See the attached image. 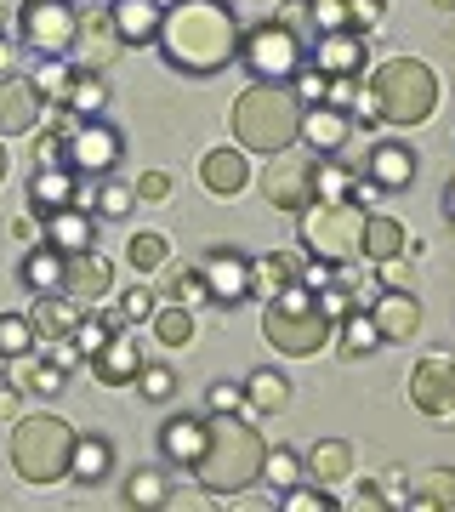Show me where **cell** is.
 I'll return each mask as SVG.
<instances>
[{
  "mask_svg": "<svg viewBox=\"0 0 455 512\" xmlns=\"http://www.w3.org/2000/svg\"><path fill=\"white\" fill-rule=\"evenodd\" d=\"M154 46L177 74H217L239 57V18L228 0H171Z\"/></svg>",
  "mask_w": 455,
  "mask_h": 512,
  "instance_id": "1",
  "label": "cell"
},
{
  "mask_svg": "<svg viewBox=\"0 0 455 512\" xmlns=\"http://www.w3.org/2000/svg\"><path fill=\"white\" fill-rule=\"evenodd\" d=\"M302 114H308V103L296 97L291 80H251L234 97L228 120H234V143L245 154H285L302 143Z\"/></svg>",
  "mask_w": 455,
  "mask_h": 512,
  "instance_id": "2",
  "label": "cell"
},
{
  "mask_svg": "<svg viewBox=\"0 0 455 512\" xmlns=\"http://www.w3.org/2000/svg\"><path fill=\"white\" fill-rule=\"evenodd\" d=\"M262 467H268V439L256 433L245 416H234V410H222V416H211V433H205V450L200 461H194V478H200L211 495H245L262 478Z\"/></svg>",
  "mask_w": 455,
  "mask_h": 512,
  "instance_id": "3",
  "label": "cell"
},
{
  "mask_svg": "<svg viewBox=\"0 0 455 512\" xmlns=\"http://www.w3.org/2000/svg\"><path fill=\"white\" fill-rule=\"evenodd\" d=\"M262 336H268L285 359H313L319 348H330L336 319L325 313L319 291L302 279V285H291V291L268 296V308H262Z\"/></svg>",
  "mask_w": 455,
  "mask_h": 512,
  "instance_id": "4",
  "label": "cell"
},
{
  "mask_svg": "<svg viewBox=\"0 0 455 512\" xmlns=\"http://www.w3.org/2000/svg\"><path fill=\"white\" fill-rule=\"evenodd\" d=\"M74 433L63 416L52 410H29V416L12 421V473L23 484H57L69 478V461H74Z\"/></svg>",
  "mask_w": 455,
  "mask_h": 512,
  "instance_id": "5",
  "label": "cell"
},
{
  "mask_svg": "<svg viewBox=\"0 0 455 512\" xmlns=\"http://www.w3.org/2000/svg\"><path fill=\"white\" fill-rule=\"evenodd\" d=\"M370 103H376V120H387V126H421L438 109V74L421 57H387L370 74Z\"/></svg>",
  "mask_w": 455,
  "mask_h": 512,
  "instance_id": "6",
  "label": "cell"
},
{
  "mask_svg": "<svg viewBox=\"0 0 455 512\" xmlns=\"http://www.w3.org/2000/svg\"><path fill=\"white\" fill-rule=\"evenodd\" d=\"M302 251L325 268H353L364 256V205L359 200H313L302 211Z\"/></svg>",
  "mask_w": 455,
  "mask_h": 512,
  "instance_id": "7",
  "label": "cell"
},
{
  "mask_svg": "<svg viewBox=\"0 0 455 512\" xmlns=\"http://www.w3.org/2000/svg\"><path fill=\"white\" fill-rule=\"evenodd\" d=\"M302 6L285 18H262L251 35H239V57L256 80H296L308 69V40H302Z\"/></svg>",
  "mask_w": 455,
  "mask_h": 512,
  "instance_id": "8",
  "label": "cell"
},
{
  "mask_svg": "<svg viewBox=\"0 0 455 512\" xmlns=\"http://www.w3.org/2000/svg\"><path fill=\"white\" fill-rule=\"evenodd\" d=\"M18 40L29 52H40L46 63H63V57L80 46V12L69 0H23L18 6Z\"/></svg>",
  "mask_w": 455,
  "mask_h": 512,
  "instance_id": "9",
  "label": "cell"
},
{
  "mask_svg": "<svg viewBox=\"0 0 455 512\" xmlns=\"http://www.w3.org/2000/svg\"><path fill=\"white\" fill-rule=\"evenodd\" d=\"M262 194H268L273 211H291V217H302V211L319 200V154H313V148H285V154H268Z\"/></svg>",
  "mask_w": 455,
  "mask_h": 512,
  "instance_id": "10",
  "label": "cell"
},
{
  "mask_svg": "<svg viewBox=\"0 0 455 512\" xmlns=\"http://www.w3.org/2000/svg\"><path fill=\"white\" fill-rule=\"evenodd\" d=\"M126 154V137L103 120V114H91V120H74L63 131V160L80 171V177H109L114 165Z\"/></svg>",
  "mask_w": 455,
  "mask_h": 512,
  "instance_id": "11",
  "label": "cell"
},
{
  "mask_svg": "<svg viewBox=\"0 0 455 512\" xmlns=\"http://www.w3.org/2000/svg\"><path fill=\"white\" fill-rule=\"evenodd\" d=\"M200 274H205V291H211V302H245L251 296V274H256V256L234 251V245H211V251L200 256Z\"/></svg>",
  "mask_w": 455,
  "mask_h": 512,
  "instance_id": "12",
  "label": "cell"
},
{
  "mask_svg": "<svg viewBox=\"0 0 455 512\" xmlns=\"http://www.w3.org/2000/svg\"><path fill=\"white\" fill-rule=\"evenodd\" d=\"M410 404H416L421 416H438V421L455 416V359L450 353H427L410 370Z\"/></svg>",
  "mask_w": 455,
  "mask_h": 512,
  "instance_id": "13",
  "label": "cell"
},
{
  "mask_svg": "<svg viewBox=\"0 0 455 512\" xmlns=\"http://www.w3.org/2000/svg\"><path fill=\"white\" fill-rule=\"evenodd\" d=\"M46 114V86L29 80V74H0V137H23V131L40 126Z\"/></svg>",
  "mask_w": 455,
  "mask_h": 512,
  "instance_id": "14",
  "label": "cell"
},
{
  "mask_svg": "<svg viewBox=\"0 0 455 512\" xmlns=\"http://www.w3.org/2000/svg\"><path fill=\"white\" fill-rule=\"evenodd\" d=\"M370 319L382 330V342H416L421 336V296L404 285H382L370 296Z\"/></svg>",
  "mask_w": 455,
  "mask_h": 512,
  "instance_id": "15",
  "label": "cell"
},
{
  "mask_svg": "<svg viewBox=\"0 0 455 512\" xmlns=\"http://www.w3.org/2000/svg\"><path fill=\"white\" fill-rule=\"evenodd\" d=\"M143 365H148V359H143V348H137V330H131V325H120L103 348L91 353V376H97L103 387H131Z\"/></svg>",
  "mask_w": 455,
  "mask_h": 512,
  "instance_id": "16",
  "label": "cell"
},
{
  "mask_svg": "<svg viewBox=\"0 0 455 512\" xmlns=\"http://www.w3.org/2000/svg\"><path fill=\"white\" fill-rule=\"evenodd\" d=\"M364 188L370 194H399V188L416 183V154L404 143H376L370 154H364Z\"/></svg>",
  "mask_w": 455,
  "mask_h": 512,
  "instance_id": "17",
  "label": "cell"
},
{
  "mask_svg": "<svg viewBox=\"0 0 455 512\" xmlns=\"http://www.w3.org/2000/svg\"><path fill=\"white\" fill-rule=\"evenodd\" d=\"M370 35H359V29H319V40H313V69H325L330 80L336 74H364V63H370V46H364Z\"/></svg>",
  "mask_w": 455,
  "mask_h": 512,
  "instance_id": "18",
  "label": "cell"
},
{
  "mask_svg": "<svg viewBox=\"0 0 455 512\" xmlns=\"http://www.w3.org/2000/svg\"><path fill=\"white\" fill-rule=\"evenodd\" d=\"M63 291L80 302V308H97V302H109V291H114V262L97 245L91 251H69V285Z\"/></svg>",
  "mask_w": 455,
  "mask_h": 512,
  "instance_id": "19",
  "label": "cell"
},
{
  "mask_svg": "<svg viewBox=\"0 0 455 512\" xmlns=\"http://www.w3.org/2000/svg\"><path fill=\"white\" fill-rule=\"evenodd\" d=\"M80 171L69 160H52V165H35V177H29V205H35V217H52L63 205L80 200Z\"/></svg>",
  "mask_w": 455,
  "mask_h": 512,
  "instance_id": "20",
  "label": "cell"
},
{
  "mask_svg": "<svg viewBox=\"0 0 455 512\" xmlns=\"http://www.w3.org/2000/svg\"><path fill=\"white\" fill-rule=\"evenodd\" d=\"M200 183H205V194H217V200H234L239 188L251 183V154L239 143H222V148H211L200 160Z\"/></svg>",
  "mask_w": 455,
  "mask_h": 512,
  "instance_id": "21",
  "label": "cell"
},
{
  "mask_svg": "<svg viewBox=\"0 0 455 512\" xmlns=\"http://www.w3.org/2000/svg\"><path fill=\"white\" fill-rule=\"evenodd\" d=\"M205 433H211V416H165L160 427V456L171 461V467H182V473H194V461H200L205 450Z\"/></svg>",
  "mask_w": 455,
  "mask_h": 512,
  "instance_id": "22",
  "label": "cell"
},
{
  "mask_svg": "<svg viewBox=\"0 0 455 512\" xmlns=\"http://www.w3.org/2000/svg\"><path fill=\"white\" fill-rule=\"evenodd\" d=\"M80 319H86V308H80V302H74L69 291L35 296V308H29V325H35L40 348H46V342H74V330H80Z\"/></svg>",
  "mask_w": 455,
  "mask_h": 512,
  "instance_id": "23",
  "label": "cell"
},
{
  "mask_svg": "<svg viewBox=\"0 0 455 512\" xmlns=\"http://www.w3.org/2000/svg\"><path fill=\"white\" fill-rule=\"evenodd\" d=\"M313 268V256L308 251H268V256H256V274H251V296H279V291H291V285H302Z\"/></svg>",
  "mask_w": 455,
  "mask_h": 512,
  "instance_id": "24",
  "label": "cell"
},
{
  "mask_svg": "<svg viewBox=\"0 0 455 512\" xmlns=\"http://www.w3.org/2000/svg\"><path fill=\"white\" fill-rule=\"evenodd\" d=\"M46 222V245H57V251H91L97 245V211H91L86 200H74L63 205V211H52V217H40Z\"/></svg>",
  "mask_w": 455,
  "mask_h": 512,
  "instance_id": "25",
  "label": "cell"
},
{
  "mask_svg": "<svg viewBox=\"0 0 455 512\" xmlns=\"http://www.w3.org/2000/svg\"><path fill=\"white\" fill-rule=\"evenodd\" d=\"M109 18H114L120 46H154L160 23H165V6L160 0H109Z\"/></svg>",
  "mask_w": 455,
  "mask_h": 512,
  "instance_id": "26",
  "label": "cell"
},
{
  "mask_svg": "<svg viewBox=\"0 0 455 512\" xmlns=\"http://www.w3.org/2000/svg\"><path fill=\"white\" fill-rule=\"evenodd\" d=\"M353 114L347 109H336V103H313L308 114H302V143L313 148V154H342L347 148V137H353Z\"/></svg>",
  "mask_w": 455,
  "mask_h": 512,
  "instance_id": "27",
  "label": "cell"
},
{
  "mask_svg": "<svg viewBox=\"0 0 455 512\" xmlns=\"http://www.w3.org/2000/svg\"><path fill=\"white\" fill-rule=\"evenodd\" d=\"M313 18H319V29H359V35H370L387 18V0H313Z\"/></svg>",
  "mask_w": 455,
  "mask_h": 512,
  "instance_id": "28",
  "label": "cell"
},
{
  "mask_svg": "<svg viewBox=\"0 0 455 512\" xmlns=\"http://www.w3.org/2000/svg\"><path fill=\"white\" fill-rule=\"evenodd\" d=\"M23 285H29V291L35 296H52V291H63V285H69V251H57V245H46V239H40L35 251L23 256Z\"/></svg>",
  "mask_w": 455,
  "mask_h": 512,
  "instance_id": "29",
  "label": "cell"
},
{
  "mask_svg": "<svg viewBox=\"0 0 455 512\" xmlns=\"http://www.w3.org/2000/svg\"><path fill=\"white\" fill-rule=\"evenodd\" d=\"M302 473H308L313 484H325V490L347 484V478H353V444L347 439H319L308 456H302Z\"/></svg>",
  "mask_w": 455,
  "mask_h": 512,
  "instance_id": "30",
  "label": "cell"
},
{
  "mask_svg": "<svg viewBox=\"0 0 455 512\" xmlns=\"http://www.w3.org/2000/svg\"><path fill=\"white\" fill-rule=\"evenodd\" d=\"M285 404H291V376H285V370L262 365V370L245 376V410H251V416H279Z\"/></svg>",
  "mask_w": 455,
  "mask_h": 512,
  "instance_id": "31",
  "label": "cell"
},
{
  "mask_svg": "<svg viewBox=\"0 0 455 512\" xmlns=\"http://www.w3.org/2000/svg\"><path fill=\"white\" fill-rule=\"evenodd\" d=\"M57 103L69 114H80V120H91V114L109 109V80H103V69H74L69 86L57 92Z\"/></svg>",
  "mask_w": 455,
  "mask_h": 512,
  "instance_id": "32",
  "label": "cell"
},
{
  "mask_svg": "<svg viewBox=\"0 0 455 512\" xmlns=\"http://www.w3.org/2000/svg\"><path fill=\"white\" fill-rule=\"evenodd\" d=\"M410 251V234H404L399 217H387V211H370L364 217V262H393V256Z\"/></svg>",
  "mask_w": 455,
  "mask_h": 512,
  "instance_id": "33",
  "label": "cell"
},
{
  "mask_svg": "<svg viewBox=\"0 0 455 512\" xmlns=\"http://www.w3.org/2000/svg\"><path fill=\"white\" fill-rule=\"evenodd\" d=\"M114 467V444L103 433H80L74 439V461H69V478L74 484H103Z\"/></svg>",
  "mask_w": 455,
  "mask_h": 512,
  "instance_id": "34",
  "label": "cell"
},
{
  "mask_svg": "<svg viewBox=\"0 0 455 512\" xmlns=\"http://www.w3.org/2000/svg\"><path fill=\"white\" fill-rule=\"evenodd\" d=\"M80 46H86V63H80V69H103V63L120 52V35H114L109 6H103V12H80Z\"/></svg>",
  "mask_w": 455,
  "mask_h": 512,
  "instance_id": "35",
  "label": "cell"
},
{
  "mask_svg": "<svg viewBox=\"0 0 455 512\" xmlns=\"http://www.w3.org/2000/svg\"><path fill=\"white\" fill-rule=\"evenodd\" d=\"M148 330H154V342H160L165 353L188 348V342H194V308H182V302H160L154 319H148Z\"/></svg>",
  "mask_w": 455,
  "mask_h": 512,
  "instance_id": "36",
  "label": "cell"
},
{
  "mask_svg": "<svg viewBox=\"0 0 455 512\" xmlns=\"http://www.w3.org/2000/svg\"><path fill=\"white\" fill-rule=\"evenodd\" d=\"M126 262H131V274H160V268H171V239L160 228H137L126 239Z\"/></svg>",
  "mask_w": 455,
  "mask_h": 512,
  "instance_id": "37",
  "label": "cell"
},
{
  "mask_svg": "<svg viewBox=\"0 0 455 512\" xmlns=\"http://www.w3.org/2000/svg\"><path fill=\"white\" fill-rule=\"evenodd\" d=\"M120 495H126V507H171V473L165 467H131Z\"/></svg>",
  "mask_w": 455,
  "mask_h": 512,
  "instance_id": "38",
  "label": "cell"
},
{
  "mask_svg": "<svg viewBox=\"0 0 455 512\" xmlns=\"http://www.w3.org/2000/svg\"><path fill=\"white\" fill-rule=\"evenodd\" d=\"M336 353L342 359H364L370 348H382V330H376V319H370V308H359V313H347V319H336Z\"/></svg>",
  "mask_w": 455,
  "mask_h": 512,
  "instance_id": "39",
  "label": "cell"
},
{
  "mask_svg": "<svg viewBox=\"0 0 455 512\" xmlns=\"http://www.w3.org/2000/svg\"><path fill=\"white\" fill-rule=\"evenodd\" d=\"M12 382H18L23 393H46V399H52L57 387L69 382V370L52 365V359H35V353H23V359H12Z\"/></svg>",
  "mask_w": 455,
  "mask_h": 512,
  "instance_id": "40",
  "label": "cell"
},
{
  "mask_svg": "<svg viewBox=\"0 0 455 512\" xmlns=\"http://www.w3.org/2000/svg\"><path fill=\"white\" fill-rule=\"evenodd\" d=\"M160 291H165V302H182V308H200V302H211V291H205V274H200V262H182V268H171Z\"/></svg>",
  "mask_w": 455,
  "mask_h": 512,
  "instance_id": "41",
  "label": "cell"
},
{
  "mask_svg": "<svg viewBox=\"0 0 455 512\" xmlns=\"http://www.w3.org/2000/svg\"><path fill=\"white\" fill-rule=\"evenodd\" d=\"M23 353H40V336L29 325V313H0V359L12 365Z\"/></svg>",
  "mask_w": 455,
  "mask_h": 512,
  "instance_id": "42",
  "label": "cell"
},
{
  "mask_svg": "<svg viewBox=\"0 0 455 512\" xmlns=\"http://www.w3.org/2000/svg\"><path fill=\"white\" fill-rule=\"evenodd\" d=\"M273 501H279L285 512H330V507H336V495H330L325 484H313V478H308V484H291V490H279Z\"/></svg>",
  "mask_w": 455,
  "mask_h": 512,
  "instance_id": "43",
  "label": "cell"
},
{
  "mask_svg": "<svg viewBox=\"0 0 455 512\" xmlns=\"http://www.w3.org/2000/svg\"><path fill=\"white\" fill-rule=\"evenodd\" d=\"M131 205H143V200H137V183H103V188H97V200H91V211H97L103 222H120Z\"/></svg>",
  "mask_w": 455,
  "mask_h": 512,
  "instance_id": "44",
  "label": "cell"
},
{
  "mask_svg": "<svg viewBox=\"0 0 455 512\" xmlns=\"http://www.w3.org/2000/svg\"><path fill=\"white\" fill-rule=\"evenodd\" d=\"M404 501L410 507H455V473L450 467H433L427 473V490H410Z\"/></svg>",
  "mask_w": 455,
  "mask_h": 512,
  "instance_id": "45",
  "label": "cell"
},
{
  "mask_svg": "<svg viewBox=\"0 0 455 512\" xmlns=\"http://www.w3.org/2000/svg\"><path fill=\"white\" fill-rule=\"evenodd\" d=\"M137 393L154 404H171L177 399V376H171V365H143L137 370Z\"/></svg>",
  "mask_w": 455,
  "mask_h": 512,
  "instance_id": "46",
  "label": "cell"
},
{
  "mask_svg": "<svg viewBox=\"0 0 455 512\" xmlns=\"http://www.w3.org/2000/svg\"><path fill=\"white\" fill-rule=\"evenodd\" d=\"M262 478H273V490H291V484H302V456L296 450H268V467H262Z\"/></svg>",
  "mask_w": 455,
  "mask_h": 512,
  "instance_id": "47",
  "label": "cell"
},
{
  "mask_svg": "<svg viewBox=\"0 0 455 512\" xmlns=\"http://www.w3.org/2000/svg\"><path fill=\"white\" fill-rule=\"evenodd\" d=\"M154 291H143V285H131L126 291V302H120V313H126V325H137V319H154Z\"/></svg>",
  "mask_w": 455,
  "mask_h": 512,
  "instance_id": "48",
  "label": "cell"
},
{
  "mask_svg": "<svg viewBox=\"0 0 455 512\" xmlns=\"http://www.w3.org/2000/svg\"><path fill=\"white\" fill-rule=\"evenodd\" d=\"M165 194H171V177L165 171H143L137 177V200L143 205H165Z\"/></svg>",
  "mask_w": 455,
  "mask_h": 512,
  "instance_id": "49",
  "label": "cell"
},
{
  "mask_svg": "<svg viewBox=\"0 0 455 512\" xmlns=\"http://www.w3.org/2000/svg\"><path fill=\"white\" fill-rule=\"evenodd\" d=\"M245 404V387H234V382H217L211 387V416H222V410H239Z\"/></svg>",
  "mask_w": 455,
  "mask_h": 512,
  "instance_id": "50",
  "label": "cell"
},
{
  "mask_svg": "<svg viewBox=\"0 0 455 512\" xmlns=\"http://www.w3.org/2000/svg\"><path fill=\"white\" fill-rule=\"evenodd\" d=\"M18 416H23V387L6 382L0 387V421H18Z\"/></svg>",
  "mask_w": 455,
  "mask_h": 512,
  "instance_id": "51",
  "label": "cell"
},
{
  "mask_svg": "<svg viewBox=\"0 0 455 512\" xmlns=\"http://www.w3.org/2000/svg\"><path fill=\"white\" fill-rule=\"evenodd\" d=\"M12 69H18V46H12L6 29H0V74H12Z\"/></svg>",
  "mask_w": 455,
  "mask_h": 512,
  "instance_id": "52",
  "label": "cell"
},
{
  "mask_svg": "<svg viewBox=\"0 0 455 512\" xmlns=\"http://www.w3.org/2000/svg\"><path fill=\"white\" fill-rule=\"evenodd\" d=\"M6 23H18V12H12V0H0V29H6Z\"/></svg>",
  "mask_w": 455,
  "mask_h": 512,
  "instance_id": "53",
  "label": "cell"
},
{
  "mask_svg": "<svg viewBox=\"0 0 455 512\" xmlns=\"http://www.w3.org/2000/svg\"><path fill=\"white\" fill-rule=\"evenodd\" d=\"M6 171H12V154H6V137H0V183H6Z\"/></svg>",
  "mask_w": 455,
  "mask_h": 512,
  "instance_id": "54",
  "label": "cell"
},
{
  "mask_svg": "<svg viewBox=\"0 0 455 512\" xmlns=\"http://www.w3.org/2000/svg\"><path fill=\"white\" fill-rule=\"evenodd\" d=\"M433 6H438V12H455V0H433Z\"/></svg>",
  "mask_w": 455,
  "mask_h": 512,
  "instance_id": "55",
  "label": "cell"
}]
</instances>
